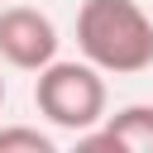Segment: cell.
<instances>
[{
    "mask_svg": "<svg viewBox=\"0 0 153 153\" xmlns=\"http://www.w3.org/2000/svg\"><path fill=\"white\" fill-rule=\"evenodd\" d=\"M0 105H5V76H0Z\"/></svg>",
    "mask_w": 153,
    "mask_h": 153,
    "instance_id": "obj_6",
    "label": "cell"
},
{
    "mask_svg": "<svg viewBox=\"0 0 153 153\" xmlns=\"http://www.w3.org/2000/svg\"><path fill=\"white\" fill-rule=\"evenodd\" d=\"M57 24L33 5H5L0 10V57L19 72H38L57 57Z\"/></svg>",
    "mask_w": 153,
    "mask_h": 153,
    "instance_id": "obj_3",
    "label": "cell"
},
{
    "mask_svg": "<svg viewBox=\"0 0 153 153\" xmlns=\"http://www.w3.org/2000/svg\"><path fill=\"white\" fill-rule=\"evenodd\" d=\"M0 153H57V139L38 124H0Z\"/></svg>",
    "mask_w": 153,
    "mask_h": 153,
    "instance_id": "obj_5",
    "label": "cell"
},
{
    "mask_svg": "<svg viewBox=\"0 0 153 153\" xmlns=\"http://www.w3.org/2000/svg\"><path fill=\"white\" fill-rule=\"evenodd\" d=\"M81 148H115V153H153V105H124L76 134Z\"/></svg>",
    "mask_w": 153,
    "mask_h": 153,
    "instance_id": "obj_4",
    "label": "cell"
},
{
    "mask_svg": "<svg viewBox=\"0 0 153 153\" xmlns=\"http://www.w3.org/2000/svg\"><path fill=\"white\" fill-rule=\"evenodd\" d=\"M76 48L96 72L139 76L153 67V19L139 0H81Z\"/></svg>",
    "mask_w": 153,
    "mask_h": 153,
    "instance_id": "obj_1",
    "label": "cell"
},
{
    "mask_svg": "<svg viewBox=\"0 0 153 153\" xmlns=\"http://www.w3.org/2000/svg\"><path fill=\"white\" fill-rule=\"evenodd\" d=\"M105 72H96L86 57L81 62H62L53 57L48 67L33 72V105L53 129L67 134H86L91 124L105 120Z\"/></svg>",
    "mask_w": 153,
    "mask_h": 153,
    "instance_id": "obj_2",
    "label": "cell"
},
{
    "mask_svg": "<svg viewBox=\"0 0 153 153\" xmlns=\"http://www.w3.org/2000/svg\"><path fill=\"white\" fill-rule=\"evenodd\" d=\"M0 5H5V0H0Z\"/></svg>",
    "mask_w": 153,
    "mask_h": 153,
    "instance_id": "obj_7",
    "label": "cell"
}]
</instances>
